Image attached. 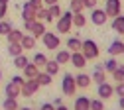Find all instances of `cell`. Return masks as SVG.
<instances>
[{
	"instance_id": "48",
	"label": "cell",
	"mask_w": 124,
	"mask_h": 110,
	"mask_svg": "<svg viewBox=\"0 0 124 110\" xmlns=\"http://www.w3.org/2000/svg\"><path fill=\"white\" fill-rule=\"evenodd\" d=\"M0 2H2V4H8V2H10V0H0Z\"/></svg>"
},
{
	"instance_id": "42",
	"label": "cell",
	"mask_w": 124,
	"mask_h": 110,
	"mask_svg": "<svg viewBox=\"0 0 124 110\" xmlns=\"http://www.w3.org/2000/svg\"><path fill=\"white\" fill-rule=\"evenodd\" d=\"M39 110H55V106H53V104H51V102H43V104H41V108H39Z\"/></svg>"
},
{
	"instance_id": "33",
	"label": "cell",
	"mask_w": 124,
	"mask_h": 110,
	"mask_svg": "<svg viewBox=\"0 0 124 110\" xmlns=\"http://www.w3.org/2000/svg\"><path fill=\"white\" fill-rule=\"evenodd\" d=\"M89 110H104V102H102V98H95V100H91Z\"/></svg>"
},
{
	"instance_id": "1",
	"label": "cell",
	"mask_w": 124,
	"mask_h": 110,
	"mask_svg": "<svg viewBox=\"0 0 124 110\" xmlns=\"http://www.w3.org/2000/svg\"><path fill=\"white\" fill-rule=\"evenodd\" d=\"M73 12L71 10H67V12H61V16L57 18V24H55V28H57V34H69L71 31V28H73Z\"/></svg>"
},
{
	"instance_id": "11",
	"label": "cell",
	"mask_w": 124,
	"mask_h": 110,
	"mask_svg": "<svg viewBox=\"0 0 124 110\" xmlns=\"http://www.w3.org/2000/svg\"><path fill=\"white\" fill-rule=\"evenodd\" d=\"M22 18H24V22H34V20H38V10L30 8V6L24 2V6H22Z\"/></svg>"
},
{
	"instance_id": "49",
	"label": "cell",
	"mask_w": 124,
	"mask_h": 110,
	"mask_svg": "<svg viewBox=\"0 0 124 110\" xmlns=\"http://www.w3.org/2000/svg\"><path fill=\"white\" fill-rule=\"evenodd\" d=\"M0 79H2V71H0Z\"/></svg>"
},
{
	"instance_id": "15",
	"label": "cell",
	"mask_w": 124,
	"mask_h": 110,
	"mask_svg": "<svg viewBox=\"0 0 124 110\" xmlns=\"http://www.w3.org/2000/svg\"><path fill=\"white\" fill-rule=\"evenodd\" d=\"M30 34H32L36 39H38V37H41V36L45 34V24H43V22H39V20H36V22L32 24V28H30Z\"/></svg>"
},
{
	"instance_id": "12",
	"label": "cell",
	"mask_w": 124,
	"mask_h": 110,
	"mask_svg": "<svg viewBox=\"0 0 124 110\" xmlns=\"http://www.w3.org/2000/svg\"><path fill=\"white\" fill-rule=\"evenodd\" d=\"M91 81H95L97 85L104 83V81H106V71H104V67L97 65V67H95V71H93V75H91Z\"/></svg>"
},
{
	"instance_id": "37",
	"label": "cell",
	"mask_w": 124,
	"mask_h": 110,
	"mask_svg": "<svg viewBox=\"0 0 124 110\" xmlns=\"http://www.w3.org/2000/svg\"><path fill=\"white\" fill-rule=\"evenodd\" d=\"M30 8H34V10H39L41 6H43V0H28V2H26Z\"/></svg>"
},
{
	"instance_id": "20",
	"label": "cell",
	"mask_w": 124,
	"mask_h": 110,
	"mask_svg": "<svg viewBox=\"0 0 124 110\" xmlns=\"http://www.w3.org/2000/svg\"><path fill=\"white\" fill-rule=\"evenodd\" d=\"M69 57H71V51L69 49H59L55 53V61L59 63V65H67L69 63Z\"/></svg>"
},
{
	"instance_id": "24",
	"label": "cell",
	"mask_w": 124,
	"mask_h": 110,
	"mask_svg": "<svg viewBox=\"0 0 124 110\" xmlns=\"http://www.w3.org/2000/svg\"><path fill=\"white\" fill-rule=\"evenodd\" d=\"M81 39L79 37H77V36H73V37H69L67 39V49L69 51H81Z\"/></svg>"
},
{
	"instance_id": "7",
	"label": "cell",
	"mask_w": 124,
	"mask_h": 110,
	"mask_svg": "<svg viewBox=\"0 0 124 110\" xmlns=\"http://www.w3.org/2000/svg\"><path fill=\"white\" fill-rule=\"evenodd\" d=\"M120 10H122V2H120V0H106L104 12H106L108 18H116V16L120 14Z\"/></svg>"
},
{
	"instance_id": "34",
	"label": "cell",
	"mask_w": 124,
	"mask_h": 110,
	"mask_svg": "<svg viewBox=\"0 0 124 110\" xmlns=\"http://www.w3.org/2000/svg\"><path fill=\"white\" fill-rule=\"evenodd\" d=\"M45 61H47V57H45L43 53H36L32 63H34V65H38V67H43V65H45Z\"/></svg>"
},
{
	"instance_id": "36",
	"label": "cell",
	"mask_w": 124,
	"mask_h": 110,
	"mask_svg": "<svg viewBox=\"0 0 124 110\" xmlns=\"http://www.w3.org/2000/svg\"><path fill=\"white\" fill-rule=\"evenodd\" d=\"M47 10H49V14H51V18H59V16H61L59 4H51V6H47Z\"/></svg>"
},
{
	"instance_id": "28",
	"label": "cell",
	"mask_w": 124,
	"mask_h": 110,
	"mask_svg": "<svg viewBox=\"0 0 124 110\" xmlns=\"http://www.w3.org/2000/svg\"><path fill=\"white\" fill-rule=\"evenodd\" d=\"M28 63H30V59L22 53V55H16V57H14V67H16V69H24L26 65H28Z\"/></svg>"
},
{
	"instance_id": "3",
	"label": "cell",
	"mask_w": 124,
	"mask_h": 110,
	"mask_svg": "<svg viewBox=\"0 0 124 110\" xmlns=\"http://www.w3.org/2000/svg\"><path fill=\"white\" fill-rule=\"evenodd\" d=\"M61 92L65 96H73L77 92V83H75V75L71 73H65L63 75V81H61Z\"/></svg>"
},
{
	"instance_id": "6",
	"label": "cell",
	"mask_w": 124,
	"mask_h": 110,
	"mask_svg": "<svg viewBox=\"0 0 124 110\" xmlns=\"http://www.w3.org/2000/svg\"><path fill=\"white\" fill-rule=\"evenodd\" d=\"M97 94H99V98H102V100H108V98H112L114 96V87L110 85V83H101L99 85V88H97Z\"/></svg>"
},
{
	"instance_id": "43",
	"label": "cell",
	"mask_w": 124,
	"mask_h": 110,
	"mask_svg": "<svg viewBox=\"0 0 124 110\" xmlns=\"http://www.w3.org/2000/svg\"><path fill=\"white\" fill-rule=\"evenodd\" d=\"M51 4H57V0H43V6H51Z\"/></svg>"
},
{
	"instance_id": "40",
	"label": "cell",
	"mask_w": 124,
	"mask_h": 110,
	"mask_svg": "<svg viewBox=\"0 0 124 110\" xmlns=\"http://www.w3.org/2000/svg\"><path fill=\"white\" fill-rule=\"evenodd\" d=\"M6 14H8V4H2V2H0V20H4Z\"/></svg>"
},
{
	"instance_id": "23",
	"label": "cell",
	"mask_w": 124,
	"mask_h": 110,
	"mask_svg": "<svg viewBox=\"0 0 124 110\" xmlns=\"http://www.w3.org/2000/svg\"><path fill=\"white\" fill-rule=\"evenodd\" d=\"M20 43H22V47H24V49H34V47H36V37L32 36V34H30V36H22V39H20Z\"/></svg>"
},
{
	"instance_id": "18",
	"label": "cell",
	"mask_w": 124,
	"mask_h": 110,
	"mask_svg": "<svg viewBox=\"0 0 124 110\" xmlns=\"http://www.w3.org/2000/svg\"><path fill=\"white\" fill-rule=\"evenodd\" d=\"M22 51H24V47H22V43H20V41H16V43H8V47H6V53H8L10 57L22 55Z\"/></svg>"
},
{
	"instance_id": "45",
	"label": "cell",
	"mask_w": 124,
	"mask_h": 110,
	"mask_svg": "<svg viewBox=\"0 0 124 110\" xmlns=\"http://www.w3.org/2000/svg\"><path fill=\"white\" fill-rule=\"evenodd\" d=\"M59 104H63V102H61V96H57V98L53 100V106H59Z\"/></svg>"
},
{
	"instance_id": "27",
	"label": "cell",
	"mask_w": 124,
	"mask_h": 110,
	"mask_svg": "<svg viewBox=\"0 0 124 110\" xmlns=\"http://www.w3.org/2000/svg\"><path fill=\"white\" fill-rule=\"evenodd\" d=\"M2 106H4V110H18V108H20L18 98H10V96H6V98H4Z\"/></svg>"
},
{
	"instance_id": "9",
	"label": "cell",
	"mask_w": 124,
	"mask_h": 110,
	"mask_svg": "<svg viewBox=\"0 0 124 110\" xmlns=\"http://www.w3.org/2000/svg\"><path fill=\"white\" fill-rule=\"evenodd\" d=\"M69 63L75 67V69H83L87 65V59L81 51H71V57H69Z\"/></svg>"
},
{
	"instance_id": "26",
	"label": "cell",
	"mask_w": 124,
	"mask_h": 110,
	"mask_svg": "<svg viewBox=\"0 0 124 110\" xmlns=\"http://www.w3.org/2000/svg\"><path fill=\"white\" fill-rule=\"evenodd\" d=\"M73 26L75 28H85V24H87V18H85V14L83 12H77V14H73Z\"/></svg>"
},
{
	"instance_id": "19",
	"label": "cell",
	"mask_w": 124,
	"mask_h": 110,
	"mask_svg": "<svg viewBox=\"0 0 124 110\" xmlns=\"http://www.w3.org/2000/svg\"><path fill=\"white\" fill-rule=\"evenodd\" d=\"M112 29L116 31V34L124 36V16L122 14H118L116 18H112Z\"/></svg>"
},
{
	"instance_id": "32",
	"label": "cell",
	"mask_w": 124,
	"mask_h": 110,
	"mask_svg": "<svg viewBox=\"0 0 124 110\" xmlns=\"http://www.w3.org/2000/svg\"><path fill=\"white\" fill-rule=\"evenodd\" d=\"M12 31V24L6 20H0V36H8Z\"/></svg>"
},
{
	"instance_id": "21",
	"label": "cell",
	"mask_w": 124,
	"mask_h": 110,
	"mask_svg": "<svg viewBox=\"0 0 124 110\" xmlns=\"http://www.w3.org/2000/svg\"><path fill=\"white\" fill-rule=\"evenodd\" d=\"M59 67H61V65H59L57 61H49V59L45 61V65H43V69H45V73H49L51 77H55V75L59 73Z\"/></svg>"
},
{
	"instance_id": "22",
	"label": "cell",
	"mask_w": 124,
	"mask_h": 110,
	"mask_svg": "<svg viewBox=\"0 0 124 110\" xmlns=\"http://www.w3.org/2000/svg\"><path fill=\"white\" fill-rule=\"evenodd\" d=\"M36 79H38V83H39V87H49V85H51V81H53V77H51L49 73H45V71H43V73L39 71Z\"/></svg>"
},
{
	"instance_id": "17",
	"label": "cell",
	"mask_w": 124,
	"mask_h": 110,
	"mask_svg": "<svg viewBox=\"0 0 124 110\" xmlns=\"http://www.w3.org/2000/svg\"><path fill=\"white\" fill-rule=\"evenodd\" d=\"M89 104H91L89 96H77L75 104H73V110H89Z\"/></svg>"
},
{
	"instance_id": "39",
	"label": "cell",
	"mask_w": 124,
	"mask_h": 110,
	"mask_svg": "<svg viewBox=\"0 0 124 110\" xmlns=\"http://www.w3.org/2000/svg\"><path fill=\"white\" fill-rule=\"evenodd\" d=\"M81 2H83L85 8H91V10H93V8H97V0H81Z\"/></svg>"
},
{
	"instance_id": "38",
	"label": "cell",
	"mask_w": 124,
	"mask_h": 110,
	"mask_svg": "<svg viewBox=\"0 0 124 110\" xmlns=\"http://www.w3.org/2000/svg\"><path fill=\"white\" fill-rule=\"evenodd\" d=\"M114 92H116V96H124V83H116Z\"/></svg>"
},
{
	"instance_id": "8",
	"label": "cell",
	"mask_w": 124,
	"mask_h": 110,
	"mask_svg": "<svg viewBox=\"0 0 124 110\" xmlns=\"http://www.w3.org/2000/svg\"><path fill=\"white\" fill-rule=\"evenodd\" d=\"M106 20H108V16H106V12H104V10H99V8H93V12H91V22L95 24L97 28L104 26V24H106Z\"/></svg>"
},
{
	"instance_id": "35",
	"label": "cell",
	"mask_w": 124,
	"mask_h": 110,
	"mask_svg": "<svg viewBox=\"0 0 124 110\" xmlns=\"http://www.w3.org/2000/svg\"><path fill=\"white\" fill-rule=\"evenodd\" d=\"M116 67H118V61H116L114 57H112V59H108V61L104 63V71H108V73H112Z\"/></svg>"
},
{
	"instance_id": "30",
	"label": "cell",
	"mask_w": 124,
	"mask_h": 110,
	"mask_svg": "<svg viewBox=\"0 0 124 110\" xmlns=\"http://www.w3.org/2000/svg\"><path fill=\"white\" fill-rule=\"evenodd\" d=\"M112 79L116 83H124V67L120 65V63H118V67L112 71Z\"/></svg>"
},
{
	"instance_id": "25",
	"label": "cell",
	"mask_w": 124,
	"mask_h": 110,
	"mask_svg": "<svg viewBox=\"0 0 124 110\" xmlns=\"http://www.w3.org/2000/svg\"><path fill=\"white\" fill-rule=\"evenodd\" d=\"M38 20H39V22H43V24H47V22H53V18H51L49 10H47V8H43V6L38 10Z\"/></svg>"
},
{
	"instance_id": "4",
	"label": "cell",
	"mask_w": 124,
	"mask_h": 110,
	"mask_svg": "<svg viewBox=\"0 0 124 110\" xmlns=\"http://www.w3.org/2000/svg\"><path fill=\"white\" fill-rule=\"evenodd\" d=\"M39 83H38V79H26L24 85H22V96L30 98V96H34V94L39 90Z\"/></svg>"
},
{
	"instance_id": "10",
	"label": "cell",
	"mask_w": 124,
	"mask_h": 110,
	"mask_svg": "<svg viewBox=\"0 0 124 110\" xmlns=\"http://www.w3.org/2000/svg\"><path fill=\"white\" fill-rule=\"evenodd\" d=\"M6 96H10V98H18V96H22V87L20 85H16V83H8L6 85Z\"/></svg>"
},
{
	"instance_id": "41",
	"label": "cell",
	"mask_w": 124,
	"mask_h": 110,
	"mask_svg": "<svg viewBox=\"0 0 124 110\" xmlns=\"http://www.w3.org/2000/svg\"><path fill=\"white\" fill-rule=\"evenodd\" d=\"M24 81H26V79H22L20 75H16V77H12V83H16V85H20V87L24 85Z\"/></svg>"
},
{
	"instance_id": "14",
	"label": "cell",
	"mask_w": 124,
	"mask_h": 110,
	"mask_svg": "<svg viewBox=\"0 0 124 110\" xmlns=\"http://www.w3.org/2000/svg\"><path fill=\"white\" fill-rule=\"evenodd\" d=\"M22 73H24V79H36V77H38V73H39V67H38V65H34V63L30 61L28 65L22 69Z\"/></svg>"
},
{
	"instance_id": "31",
	"label": "cell",
	"mask_w": 124,
	"mask_h": 110,
	"mask_svg": "<svg viewBox=\"0 0 124 110\" xmlns=\"http://www.w3.org/2000/svg\"><path fill=\"white\" fill-rule=\"evenodd\" d=\"M69 10H71L73 14H77V12H83L85 6H83L81 0H71V2H69Z\"/></svg>"
},
{
	"instance_id": "50",
	"label": "cell",
	"mask_w": 124,
	"mask_h": 110,
	"mask_svg": "<svg viewBox=\"0 0 124 110\" xmlns=\"http://www.w3.org/2000/svg\"><path fill=\"white\" fill-rule=\"evenodd\" d=\"M122 55H124V53H122Z\"/></svg>"
},
{
	"instance_id": "5",
	"label": "cell",
	"mask_w": 124,
	"mask_h": 110,
	"mask_svg": "<svg viewBox=\"0 0 124 110\" xmlns=\"http://www.w3.org/2000/svg\"><path fill=\"white\" fill-rule=\"evenodd\" d=\"M41 39H43V45L47 47V49H57V47L61 45L59 34H53V31H45V34L41 36Z\"/></svg>"
},
{
	"instance_id": "16",
	"label": "cell",
	"mask_w": 124,
	"mask_h": 110,
	"mask_svg": "<svg viewBox=\"0 0 124 110\" xmlns=\"http://www.w3.org/2000/svg\"><path fill=\"white\" fill-rule=\"evenodd\" d=\"M108 53H110L112 57L122 55V53H124V41H120V39L112 41V43H110V47H108Z\"/></svg>"
},
{
	"instance_id": "2",
	"label": "cell",
	"mask_w": 124,
	"mask_h": 110,
	"mask_svg": "<svg viewBox=\"0 0 124 110\" xmlns=\"http://www.w3.org/2000/svg\"><path fill=\"white\" fill-rule=\"evenodd\" d=\"M81 53L85 55L87 61H95V59L99 57V45H97V41L85 39V41L81 43Z\"/></svg>"
},
{
	"instance_id": "13",
	"label": "cell",
	"mask_w": 124,
	"mask_h": 110,
	"mask_svg": "<svg viewBox=\"0 0 124 110\" xmlns=\"http://www.w3.org/2000/svg\"><path fill=\"white\" fill-rule=\"evenodd\" d=\"M75 83H77V88H89L91 87V75H87V73H79V75H75Z\"/></svg>"
},
{
	"instance_id": "29",
	"label": "cell",
	"mask_w": 124,
	"mask_h": 110,
	"mask_svg": "<svg viewBox=\"0 0 124 110\" xmlns=\"http://www.w3.org/2000/svg\"><path fill=\"white\" fill-rule=\"evenodd\" d=\"M22 36H24V34H22L20 29H14V28H12V31L6 36V39H8V43H16V41L22 39Z\"/></svg>"
},
{
	"instance_id": "47",
	"label": "cell",
	"mask_w": 124,
	"mask_h": 110,
	"mask_svg": "<svg viewBox=\"0 0 124 110\" xmlns=\"http://www.w3.org/2000/svg\"><path fill=\"white\" fill-rule=\"evenodd\" d=\"M18 110H32V108H30V106H24V108H18Z\"/></svg>"
},
{
	"instance_id": "46",
	"label": "cell",
	"mask_w": 124,
	"mask_h": 110,
	"mask_svg": "<svg viewBox=\"0 0 124 110\" xmlns=\"http://www.w3.org/2000/svg\"><path fill=\"white\" fill-rule=\"evenodd\" d=\"M55 110H69L65 104H59V106H55Z\"/></svg>"
},
{
	"instance_id": "44",
	"label": "cell",
	"mask_w": 124,
	"mask_h": 110,
	"mask_svg": "<svg viewBox=\"0 0 124 110\" xmlns=\"http://www.w3.org/2000/svg\"><path fill=\"white\" fill-rule=\"evenodd\" d=\"M118 106L120 110H124V96H118Z\"/></svg>"
}]
</instances>
